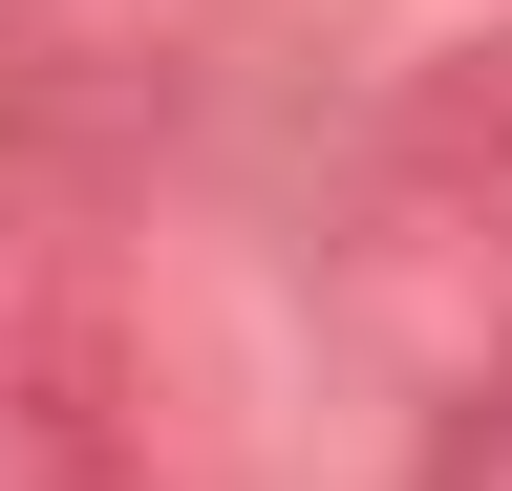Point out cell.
<instances>
[{"label": "cell", "instance_id": "obj_1", "mask_svg": "<svg viewBox=\"0 0 512 491\" xmlns=\"http://www.w3.org/2000/svg\"><path fill=\"white\" fill-rule=\"evenodd\" d=\"M0 491H171L150 427V342L107 321V278H64L22 342H0Z\"/></svg>", "mask_w": 512, "mask_h": 491}, {"label": "cell", "instance_id": "obj_2", "mask_svg": "<svg viewBox=\"0 0 512 491\" xmlns=\"http://www.w3.org/2000/svg\"><path fill=\"white\" fill-rule=\"evenodd\" d=\"M64 278H86V171H64L43 129H0V342H22Z\"/></svg>", "mask_w": 512, "mask_h": 491}]
</instances>
